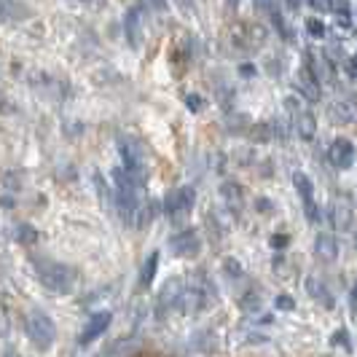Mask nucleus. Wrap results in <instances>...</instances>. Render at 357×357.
<instances>
[{"label": "nucleus", "mask_w": 357, "mask_h": 357, "mask_svg": "<svg viewBox=\"0 0 357 357\" xmlns=\"http://www.w3.org/2000/svg\"><path fill=\"white\" fill-rule=\"evenodd\" d=\"M33 271H36L38 282L56 296L73 293V287L78 282L75 268L62 261H54V258H33Z\"/></svg>", "instance_id": "nucleus-1"}, {"label": "nucleus", "mask_w": 357, "mask_h": 357, "mask_svg": "<svg viewBox=\"0 0 357 357\" xmlns=\"http://www.w3.org/2000/svg\"><path fill=\"white\" fill-rule=\"evenodd\" d=\"M24 333L30 344H36V349H52L56 341V325H54L52 314H46L43 309H27L24 312Z\"/></svg>", "instance_id": "nucleus-2"}, {"label": "nucleus", "mask_w": 357, "mask_h": 357, "mask_svg": "<svg viewBox=\"0 0 357 357\" xmlns=\"http://www.w3.org/2000/svg\"><path fill=\"white\" fill-rule=\"evenodd\" d=\"M119 156H121V164H119V167H121L126 175L135 180V183H140V185L145 188V180H148V167H145L143 151L132 143V140L119 137Z\"/></svg>", "instance_id": "nucleus-3"}, {"label": "nucleus", "mask_w": 357, "mask_h": 357, "mask_svg": "<svg viewBox=\"0 0 357 357\" xmlns=\"http://www.w3.org/2000/svg\"><path fill=\"white\" fill-rule=\"evenodd\" d=\"M194 204H197V191L191 185H178V188L167 191V197L161 202V210L169 218H183L194 210Z\"/></svg>", "instance_id": "nucleus-4"}, {"label": "nucleus", "mask_w": 357, "mask_h": 357, "mask_svg": "<svg viewBox=\"0 0 357 357\" xmlns=\"http://www.w3.org/2000/svg\"><path fill=\"white\" fill-rule=\"evenodd\" d=\"M169 250L178 258H197L202 250V236L197 229H183L169 239Z\"/></svg>", "instance_id": "nucleus-5"}, {"label": "nucleus", "mask_w": 357, "mask_h": 357, "mask_svg": "<svg viewBox=\"0 0 357 357\" xmlns=\"http://www.w3.org/2000/svg\"><path fill=\"white\" fill-rule=\"evenodd\" d=\"M293 86L304 94L309 102H317L320 100V78L314 75V70L309 68V62L306 65H301L298 68V73H296V78H293Z\"/></svg>", "instance_id": "nucleus-6"}, {"label": "nucleus", "mask_w": 357, "mask_h": 357, "mask_svg": "<svg viewBox=\"0 0 357 357\" xmlns=\"http://www.w3.org/2000/svg\"><path fill=\"white\" fill-rule=\"evenodd\" d=\"M328 159H331L333 167H339V169L352 167V161H355V143L347 140V137H336L333 143L328 145Z\"/></svg>", "instance_id": "nucleus-7"}, {"label": "nucleus", "mask_w": 357, "mask_h": 357, "mask_svg": "<svg viewBox=\"0 0 357 357\" xmlns=\"http://www.w3.org/2000/svg\"><path fill=\"white\" fill-rule=\"evenodd\" d=\"M110 320H113L110 312H97V314H91L89 322H86V328H84L81 336H78V344L86 347V344H91V341H97L107 328H110Z\"/></svg>", "instance_id": "nucleus-8"}, {"label": "nucleus", "mask_w": 357, "mask_h": 357, "mask_svg": "<svg viewBox=\"0 0 357 357\" xmlns=\"http://www.w3.org/2000/svg\"><path fill=\"white\" fill-rule=\"evenodd\" d=\"M328 113L339 124H352V121H357V100L355 97H339L336 102H331Z\"/></svg>", "instance_id": "nucleus-9"}, {"label": "nucleus", "mask_w": 357, "mask_h": 357, "mask_svg": "<svg viewBox=\"0 0 357 357\" xmlns=\"http://www.w3.org/2000/svg\"><path fill=\"white\" fill-rule=\"evenodd\" d=\"M293 126H296L298 137L309 143V140L314 137V132H317V119H314V113H312L309 107H298V110L293 113Z\"/></svg>", "instance_id": "nucleus-10"}, {"label": "nucleus", "mask_w": 357, "mask_h": 357, "mask_svg": "<svg viewBox=\"0 0 357 357\" xmlns=\"http://www.w3.org/2000/svg\"><path fill=\"white\" fill-rule=\"evenodd\" d=\"M314 252H317V258H322V261H336L339 258V242H336V236L333 234H317Z\"/></svg>", "instance_id": "nucleus-11"}, {"label": "nucleus", "mask_w": 357, "mask_h": 357, "mask_svg": "<svg viewBox=\"0 0 357 357\" xmlns=\"http://www.w3.org/2000/svg\"><path fill=\"white\" fill-rule=\"evenodd\" d=\"M140 14H143V8L140 6H132L129 11H126V38H129V43L132 46H140V40H143V33H140V27H143V22H140Z\"/></svg>", "instance_id": "nucleus-12"}, {"label": "nucleus", "mask_w": 357, "mask_h": 357, "mask_svg": "<svg viewBox=\"0 0 357 357\" xmlns=\"http://www.w3.org/2000/svg\"><path fill=\"white\" fill-rule=\"evenodd\" d=\"M220 194H223V202L231 207L234 213H239L242 210V202H245V191H242V185L236 183V180H226L223 185H220Z\"/></svg>", "instance_id": "nucleus-13"}, {"label": "nucleus", "mask_w": 357, "mask_h": 357, "mask_svg": "<svg viewBox=\"0 0 357 357\" xmlns=\"http://www.w3.org/2000/svg\"><path fill=\"white\" fill-rule=\"evenodd\" d=\"M156 271H159V252H151L145 258L143 268H140V287H151V282L156 280Z\"/></svg>", "instance_id": "nucleus-14"}, {"label": "nucleus", "mask_w": 357, "mask_h": 357, "mask_svg": "<svg viewBox=\"0 0 357 357\" xmlns=\"http://www.w3.org/2000/svg\"><path fill=\"white\" fill-rule=\"evenodd\" d=\"M293 185H296L298 197L304 199V204L314 202V183L309 180V175H306V172H296V175H293Z\"/></svg>", "instance_id": "nucleus-15"}, {"label": "nucleus", "mask_w": 357, "mask_h": 357, "mask_svg": "<svg viewBox=\"0 0 357 357\" xmlns=\"http://www.w3.org/2000/svg\"><path fill=\"white\" fill-rule=\"evenodd\" d=\"M27 14L24 6H17V3H8V0H0V22H11V19H19Z\"/></svg>", "instance_id": "nucleus-16"}, {"label": "nucleus", "mask_w": 357, "mask_h": 357, "mask_svg": "<svg viewBox=\"0 0 357 357\" xmlns=\"http://www.w3.org/2000/svg\"><path fill=\"white\" fill-rule=\"evenodd\" d=\"M266 11H268L271 24H274V30H277L282 38H293V33H290V27L285 24V19H282V14H280V8H277V6H266Z\"/></svg>", "instance_id": "nucleus-17"}, {"label": "nucleus", "mask_w": 357, "mask_h": 357, "mask_svg": "<svg viewBox=\"0 0 357 357\" xmlns=\"http://www.w3.org/2000/svg\"><path fill=\"white\" fill-rule=\"evenodd\" d=\"M306 290H309L314 298H320L322 306H331V309H333V296H328V293L322 290V282L317 280V277H309V282H306Z\"/></svg>", "instance_id": "nucleus-18"}, {"label": "nucleus", "mask_w": 357, "mask_h": 357, "mask_svg": "<svg viewBox=\"0 0 357 357\" xmlns=\"http://www.w3.org/2000/svg\"><path fill=\"white\" fill-rule=\"evenodd\" d=\"M306 30L312 33L314 38H322L325 36V24H322V19H317V17H309L306 19Z\"/></svg>", "instance_id": "nucleus-19"}, {"label": "nucleus", "mask_w": 357, "mask_h": 357, "mask_svg": "<svg viewBox=\"0 0 357 357\" xmlns=\"http://www.w3.org/2000/svg\"><path fill=\"white\" fill-rule=\"evenodd\" d=\"M17 234H19V242H27V245L38 239V231L33 229V226H27V223H24V226H19Z\"/></svg>", "instance_id": "nucleus-20"}, {"label": "nucleus", "mask_w": 357, "mask_h": 357, "mask_svg": "<svg viewBox=\"0 0 357 357\" xmlns=\"http://www.w3.org/2000/svg\"><path fill=\"white\" fill-rule=\"evenodd\" d=\"M250 137H252V140H261V143H264V140H268V137H271V126H268V124H255V126H252V132H250Z\"/></svg>", "instance_id": "nucleus-21"}, {"label": "nucleus", "mask_w": 357, "mask_h": 357, "mask_svg": "<svg viewBox=\"0 0 357 357\" xmlns=\"http://www.w3.org/2000/svg\"><path fill=\"white\" fill-rule=\"evenodd\" d=\"M268 245H271L274 250H282V248H287V245H290V236H287V234H271Z\"/></svg>", "instance_id": "nucleus-22"}, {"label": "nucleus", "mask_w": 357, "mask_h": 357, "mask_svg": "<svg viewBox=\"0 0 357 357\" xmlns=\"http://www.w3.org/2000/svg\"><path fill=\"white\" fill-rule=\"evenodd\" d=\"M223 268H226L231 277H242V274H245V268L236 264V258H223Z\"/></svg>", "instance_id": "nucleus-23"}, {"label": "nucleus", "mask_w": 357, "mask_h": 357, "mask_svg": "<svg viewBox=\"0 0 357 357\" xmlns=\"http://www.w3.org/2000/svg\"><path fill=\"white\" fill-rule=\"evenodd\" d=\"M331 344H341L347 352L352 349V344H349V336H347V331H344V328H341V331H336V333L331 336Z\"/></svg>", "instance_id": "nucleus-24"}, {"label": "nucleus", "mask_w": 357, "mask_h": 357, "mask_svg": "<svg viewBox=\"0 0 357 357\" xmlns=\"http://www.w3.org/2000/svg\"><path fill=\"white\" fill-rule=\"evenodd\" d=\"M258 306H261V301H258V293L255 290L242 296V309H258Z\"/></svg>", "instance_id": "nucleus-25"}, {"label": "nucleus", "mask_w": 357, "mask_h": 357, "mask_svg": "<svg viewBox=\"0 0 357 357\" xmlns=\"http://www.w3.org/2000/svg\"><path fill=\"white\" fill-rule=\"evenodd\" d=\"M185 105L191 107V110H202V107H204V97H202V94H188V97H185Z\"/></svg>", "instance_id": "nucleus-26"}, {"label": "nucleus", "mask_w": 357, "mask_h": 357, "mask_svg": "<svg viewBox=\"0 0 357 357\" xmlns=\"http://www.w3.org/2000/svg\"><path fill=\"white\" fill-rule=\"evenodd\" d=\"M277 309H287V312H293L296 309V301H293V296H277Z\"/></svg>", "instance_id": "nucleus-27"}, {"label": "nucleus", "mask_w": 357, "mask_h": 357, "mask_svg": "<svg viewBox=\"0 0 357 357\" xmlns=\"http://www.w3.org/2000/svg\"><path fill=\"white\" fill-rule=\"evenodd\" d=\"M347 73H349L352 78H357V54L349 56V62H347Z\"/></svg>", "instance_id": "nucleus-28"}, {"label": "nucleus", "mask_w": 357, "mask_h": 357, "mask_svg": "<svg viewBox=\"0 0 357 357\" xmlns=\"http://www.w3.org/2000/svg\"><path fill=\"white\" fill-rule=\"evenodd\" d=\"M239 73H242V75H255V68H252V62H242V65H239Z\"/></svg>", "instance_id": "nucleus-29"}, {"label": "nucleus", "mask_w": 357, "mask_h": 357, "mask_svg": "<svg viewBox=\"0 0 357 357\" xmlns=\"http://www.w3.org/2000/svg\"><path fill=\"white\" fill-rule=\"evenodd\" d=\"M255 204H258V210H271V202L268 199H258Z\"/></svg>", "instance_id": "nucleus-30"}, {"label": "nucleus", "mask_w": 357, "mask_h": 357, "mask_svg": "<svg viewBox=\"0 0 357 357\" xmlns=\"http://www.w3.org/2000/svg\"><path fill=\"white\" fill-rule=\"evenodd\" d=\"M349 306H352V312H357V285H355V290H352V301H349Z\"/></svg>", "instance_id": "nucleus-31"}]
</instances>
